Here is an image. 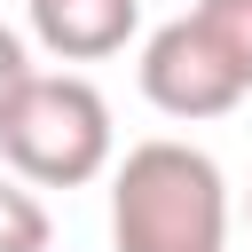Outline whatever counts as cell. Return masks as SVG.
<instances>
[{"mask_svg":"<svg viewBox=\"0 0 252 252\" xmlns=\"http://www.w3.org/2000/svg\"><path fill=\"white\" fill-rule=\"evenodd\" d=\"M118 252H228V181L197 142H134L110 173Z\"/></svg>","mask_w":252,"mask_h":252,"instance_id":"cell-1","label":"cell"},{"mask_svg":"<svg viewBox=\"0 0 252 252\" xmlns=\"http://www.w3.org/2000/svg\"><path fill=\"white\" fill-rule=\"evenodd\" d=\"M0 158L32 189H79L110 165V102L79 71H32L16 110L0 118Z\"/></svg>","mask_w":252,"mask_h":252,"instance_id":"cell-2","label":"cell"},{"mask_svg":"<svg viewBox=\"0 0 252 252\" xmlns=\"http://www.w3.org/2000/svg\"><path fill=\"white\" fill-rule=\"evenodd\" d=\"M142 94L165 110V118H228L236 102H244V79H236V63L205 39V24L197 16H173V24H158L150 39H142Z\"/></svg>","mask_w":252,"mask_h":252,"instance_id":"cell-3","label":"cell"},{"mask_svg":"<svg viewBox=\"0 0 252 252\" xmlns=\"http://www.w3.org/2000/svg\"><path fill=\"white\" fill-rule=\"evenodd\" d=\"M32 39L55 63H102L142 32V0H24Z\"/></svg>","mask_w":252,"mask_h":252,"instance_id":"cell-4","label":"cell"},{"mask_svg":"<svg viewBox=\"0 0 252 252\" xmlns=\"http://www.w3.org/2000/svg\"><path fill=\"white\" fill-rule=\"evenodd\" d=\"M47 236H55L47 205H39L16 173H0V252H47Z\"/></svg>","mask_w":252,"mask_h":252,"instance_id":"cell-5","label":"cell"},{"mask_svg":"<svg viewBox=\"0 0 252 252\" xmlns=\"http://www.w3.org/2000/svg\"><path fill=\"white\" fill-rule=\"evenodd\" d=\"M189 16H197V24H205V39L236 63V79L252 87V0H197Z\"/></svg>","mask_w":252,"mask_h":252,"instance_id":"cell-6","label":"cell"},{"mask_svg":"<svg viewBox=\"0 0 252 252\" xmlns=\"http://www.w3.org/2000/svg\"><path fill=\"white\" fill-rule=\"evenodd\" d=\"M24 87H32V55H24V39L0 24V118L16 110V94H24Z\"/></svg>","mask_w":252,"mask_h":252,"instance_id":"cell-7","label":"cell"},{"mask_svg":"<svg viewBox=\"0 0 252 252\" xmlns=\"http://www.w3.org/2000/svg\"><path fill=\"white\" fill-rule=\"evenodd\" d=\"M244 220H252V197H244Z\"/></svg>","mask_w":252,"mask_h":252,"instance_id":"cell-8","label":"cell"}]
</instances>
